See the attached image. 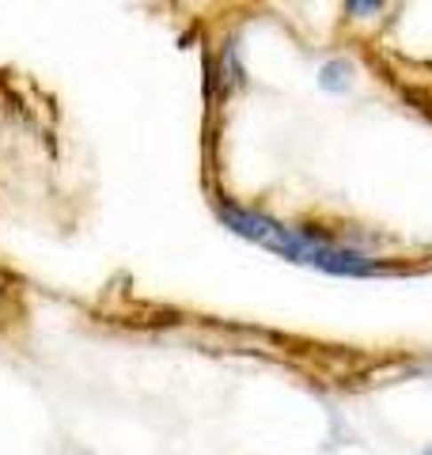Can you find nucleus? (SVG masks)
<instances>
[{"label":"nucleus","mask_w":432,"mask_h":455,"mask_svg":"<svg viewBox=\"0 0 432 455\" xmlns=\"http://www.w3.org/2000/svg\"><path fill=\"white\" fill-rule=\"evenodd\" d=\"M216 217H220L236 235L251 239L262 251L281 254L284 262H296V266H311V269H323V274H334V277H380V274H398V269L383 266L376 259H368L364 251L356 247H345L338 239L319 235L311 228H300V224H281L266 217L258 209H243V205H228L220 202L216 205Z\"/></svg>","instance_id":"nucleus-1"},{"label":"nucleus","mask_w":432,"mask_h":455,"mask_svg":"<svg viewBox=\"0 0 432 455\" xmlns=\"http://www.w3.org/2000/svg\"><path fill=\"white\" fill-rule=\"evenodd\" d=\"M345 12H356V16H364V12H380V4H364V0H349V4H345Z\"/></svg>","instance_id":"nucleus-3"},{"label":"nucleus","mask_w":432,"mask_h":455,"mask_svg":"<svg viewBox=\"0 0 432 455\" xmlns=\"http://www.w3.org/2000/svg\"><path fill=\"white\" fill-rule=\"evenodd\" d=\"M319 88L330 92V95H345L353 88V65L341 61V57H334V61H326L319 68Z\"/></svg>","instance_id":"nucleus-2"},{"label":"nucleus","mask_w":432,"mask_h":455,"mask_svg":"<svg viewBox=\"0 0 432 455\" xmlns=\"http://www.w3.org/2000/svg\"><path fill=\"white\" fill-rule=\"evenodd\" d=\"M421 455H432V448H425V451H421Z\"/></svg>","instance_id":"nucleus-4"}]
</instances>
